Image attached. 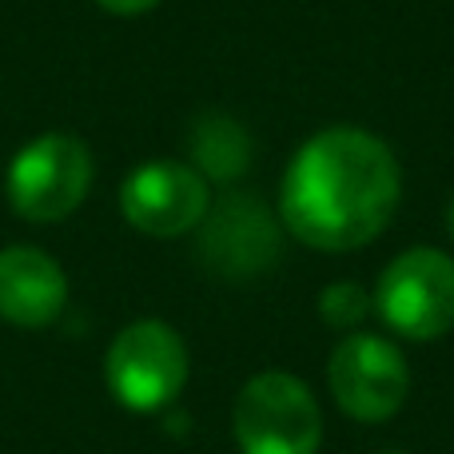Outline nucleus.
<instances>
[{
  "label": "nucleus",
  "instance_id": "nucleus-7",
  "mask_svg": "<svg viewBox=\"0 0 454 454\" xmlns=\"http://www.w3.org/2000/svg\"><path fill=\"white\" fill-rule=\"evenodd\" d=\"M120 212L136 231L176 239L204 223V215L212 212V196H207V180L192 164L148 160L120 188Z\"/></svg>",
  "mask_w": 454,
  "mask_h": 454
},
{
  "label": "nucleus",
  "instance_id": "nucleus-14",
  "mask_svg": "<svg viewBox=\"0 0 454 454\" xmlns=\"http://www.w3.org/2000/svg\"><path fill=\"white\" fill-rule=\"evenodd\" d=\"M391 454H399V450H391Z\"/></svg>",
  "mask_w": 454,
  "mask_h": 454
},
{
  "label": "nucleus",
  "instance_id": "nucleus-12",
  "mask_svg": "<svg viewBox=\"0 0 454 454\" xmlns=\"http://www.w3.org/2000/svg\"><path fill=\"white\" fill-rule=\"evenodd\" d=\"M104 12H116V16H140V12H152L160 0H96Z\"/></svg>",
  "mask_w": 454,
  "mask_h": 454
},
{
  "label": "nucleus",
  "instance_id": "nucleus-13",
  "mask_svg": "<svg viewBox=\"0 0 454 454\" xmlns=\"http://www.w3.org/2000/svg\"><path fill=\"white\" fill-rule=\"evenodd\" d=\"M447 231H450V243H454V196H450V204H447Z\"/></svg>",
  "mask_w": 454,
  "mask_h": 454
},
{
  "label": "nucleus",
  "instance_id": "nucleus-8",
  "mask_svg": "<svg viewBox=\"0 0 454 454\" xmlns=\"http://www.w3.org/2000/svg\"><path fill=\"white\" fill-rule=\"evenodd\" d=\"M200 251L220 275H255L279 255V231L259 200L227 196L207 220Z\"/></svg>",
  "mask_w": 454,
  "mask_h": 454
},
{
  "label": "nucleus",
  "instance_id": "nucleus-5",
  "mask_svg": "<svg viewBox=\"0 0 454 454\" xmlns=\"http://www.w3.org/2000/svg\"><path fill=\"white\" fill-rule=\"evenodd\" d=\"M104 375L120 407L152 415L176 403L188 383V347L168 323L136 319L112 339Z\"/></svg>",
  "mask_w": 454,
  "mask_h": 454
},
{
  "label": "nucleus",
  "instance_id": "nucleus-6",
  "mask_svg": "<svg viewBox=\"0 0 454 454\" xmlns=\"http://www.w3.org/2000/svg\"><path fill=\"white\" fill-rule=\"evenodd\" d=\"M327 387L347 419H355V423H387L407 403L411 367L391 339L359 331V335L343 339L331 351Z\"/></svg>",
  "mask_w": 454,
  "mask_h": 454
},
{
  "label": "nucleus",
  "instance_id": "nucleus-10",
  "mask_svg": "<svg viewBox=\"0 0 454 454\" xmlns=\"http://www.w3.org/2000/svg\"><path fill=\"white\" fill-rule=\"evenodd\" d=\"M251 164V140L235 120L204 116L192 132V168L204 180H235Z\"/></svg>",
  "mask_w": 454,
  "mask_h": 454
},
{
  "label": "nucleus",
  "instance_id": "nucleus-9",
  "mask_svg": "<svg viewBox=\"0 0 454 454\" xmlns=\"http://www.w3.org/2000/svg\"><path fill=\"white\" fill-rule=\"evenodd\" d=\"M68 275L40 247L0 251V319L12 327H48L64 311Z\"/></svg>",
  "mask_w": 454,
  "mask_h": 454
},
{
  "label": "nucleus",
  "instance_id": "nucleus-1",
  "mask_svg": "<svg viewBox=\"0 0 454 454\" xmlns=\"http://www.w3.org/2000/svg\"><path fill=\"white\" fill-rule=\"evenodd\" d=\"M403 196L395 152L375 132L339 124L291 156L279 184V220L315 251H355L383 235Z\"/></svg>",
  "mask_w": 454,
  "mask_h": 454
},
{
  "label": "nucleus",
  "instance_id": "nucleus-4",
  "mask_svg": "<svg viewBox=\"0 0 454 454\" xmlns=\"http://www.w3.org/2000/svg\"><path fill=\"white\" fill-rule=\"evenodd\" d=\"M4 188L20 220L56 223L84 204L92 188V152L68 132H44L16 152Z\"/></svg>",
  "mask_w": 454,
  "mask_h": 454
},
{
  "label": "nucleus",
  "instance_id": "nucleus-3",
  "mask_svg": "<svg viewBox=\"0 0 454 454\" xmlns=\"http://www.w3.org/2000/svg\"><path fill=\"white\" fill-rule=\"evenodd\" d=\"M375 311L411 343L439 339L454 327V259L439 247H411L383 267Z\"/></svg>",
  "mask_w": 454,
  "mask_h": 454
},
{
  "label": "nucleus",
  "instance_id": "nucleus-2",
  "mask_svg": "<svg viewBox=\"0 0 454 454\" xmlns=\"http://www.w3.org/2000/svg\"><path fill=\"white\" fill-rule=\"evenodd\" d=\"M231 431L243 454H319L323 411L303 379L263 371L235 395Z\"/></svg>",
  "mask_w": 454,
  "mask_h": 454
},
{
  "label": "nucleus",
  "instance_id": "nucleus-11",
  "mask_svg": "<svg viewBox=\"0 0 454 454\" xmlns=\"http://www.w3.org/2000/svg\"><path fill=\"white\" fill-rule=\"evenodd\" d=\"M367 311H371V299L359 283H331L319 295V315L327 327H339V331L359 327L367 319Z\"/></svg>",
  "mask_w": 454,
  "mask_h": 454
}]
</instances>
